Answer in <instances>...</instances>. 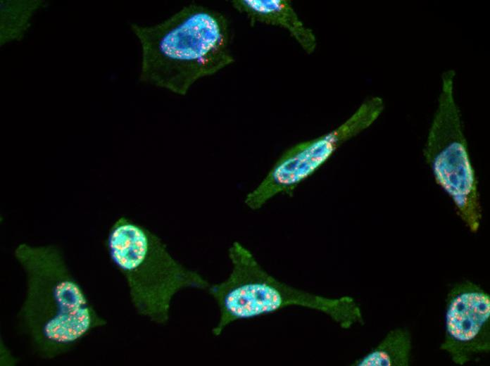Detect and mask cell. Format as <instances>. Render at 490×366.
Returning <instances> with one entry per match:
<instances>
[{
  "label": "cell",
  "mask_w": 490,
  "mask_h": 366,
  "mask_svg": "<svg viewBox=\"0 0 490 366\" xmlns=\"http://www.w3.org/2000/svg\"><path fill=\"white\" fill-rule=\"evenodd\" d=\"M232 7L249 19L250 24L260 23L286 30L303 50L313 53L317 46L313 31L300 19L289 0H233Z\"/></svg>",
  "instance_id": "52a82bcc"
},
{
  "label": "cell",
  "mask_w": 490,
  "mask_h": 366,
  "mask_svg": "<svg viewBox=\"0 0 490 366\" xmlns=\"http://www.w3.org/2000/svg\"><path fill=\"white\" fill-rule=\"evenodd\" d=\"M455 71L441 76V90L423 154L436 184L450 197L457 215L472 233L479 229L482 208L478 180L453 94Z\"/></svg>",
  "instance_id": "277c9868"
},
{
  "label": "cell",
  "mask_w": 490,
  "mask_h": 366,
  "mask_svg": "<svg viewBox=\"0 0 490 366\" xmlns=\"http://www.w3.org/2000/svg\"><path fill=\"white\" fill-rule=\"evenodd\" d=\"M130 27L141 46L139 80L177 95L235 61L228 19L206 6L189 4L162 22Z\"/></svg>",
  "instance_id": "6da1fadb"
},
{
  "label": "cell",
  "mask_w": 490,
  "mask_h": 366,
  "mask_svg": "<svg viewBox=\"0 0 490 366\" xmlns=\"http://www.w3.org/2000/svg\"><path fill=\"white\" fill-rule=\"evenodd\" d=\"M490 296L479 285L464 281L447 295L445 335L441 349L463 365L490 350Z\"/></svg>",
  "instance_id": "8992f818"
},
{
  "label": "cell",
  "mask_w": 490,
  "mask_h": 366,
  "mask_svg": "<svg viewBox=\"0 0 490 366\" xmlns=\"http://www.w3.org/2000/svg\"><path fill=\"white\" fill-rule=\"evenodd\" d=\"M412 350L408 330L398 328L390 331L370 352L356 360V366H408Z\"/></svg>",
  "instance_id": "ba28073f"
},
{
  "label": "cell",
  "mask_w": 490,
  "mask_h": 366,
  "mask_svg": "<svg viewBox=\"0 0 490 366\" xmlns=\"http://www.w3.org/2000/svg\"><path fill=\"white\" fill-rule=\"evenodd\" d=\"M106 246L127 282L134 308L156 324L168 322L171 301L178 291L207 290L211 284L176 260L156 234L126 217L112 225Z\"/></svg>",
  "instance_id": "3957f363"
},
{
  "label": "cell",
  "mask_w": 490,
  "mask_h": 366,
  "mask_svg": "<svg viewBox=\"0 0 490 366\" xmlns=\"http://www.w3.org/2000/svg\"><path fill=\"white\" fill-rule=\"evenodd\" d=\"M0 46L21 41L34 13L46 4L43 0H1Z\"/></svg>",
  "instance_id": "9c48e42d"
},
{
  "label": "cell",
  "mask_w": 490,
  "mask_h": 366,
  "mask_svg": "<svg viewBox=\"0 0 490 366\" xmlns=\"http://www.w3.org/2000/svg\"><path fill=\"white\" fill-rule=\"evenodd\" d=\"M14 254L27 281L21 317L42 352H61L92 329L106 324L88 302L57 247L24 243Z\"/></svg>",
  "instance_id": "7a4b0ae2"
},
{
  "label": "cell",
  "mask_w": 490,
  "mask_h": 366,
  "mask_svg": "<svg viewBox=\"0 0 490 366\" xmlns=\"http://www.w3.org/2000/svg\"><path fill=\"white\" fill-rule=\"evenodd\" d=\"M384 108L381 97H368L334 130L285 150L260 182L246 195L245 205L256 210L275 196H291L296 188L323 166L344 143L369 128Z\"/></svg>",
  "instance_id": "5b68a950"
}]
</instances>
